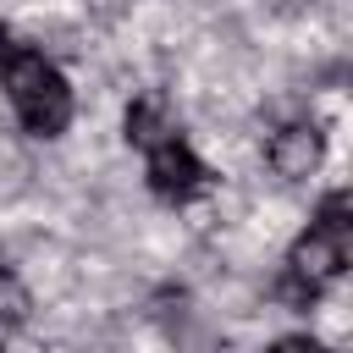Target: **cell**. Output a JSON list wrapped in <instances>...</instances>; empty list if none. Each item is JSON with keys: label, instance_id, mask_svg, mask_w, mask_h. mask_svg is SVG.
<instances>
[{"label": "cell", "instance_id": "obj_7", "mask_svg": "<svg viewBox=\"0 0 353 353\" xmlns=\"http://www.w3.org/2000/svg\"><path fill=\"white\" fill-rule=\"evenodd\" d=\"M270 353H331V347L314 336H281V342H270Z\"/></svg>", "mask_w": 353, "mask_h": 353}, {"label": "cell", "instance_id": "obj_4", "mask_svg": "<svg viewBox=\"0 0 353 353\" xmlns=\"http://www.w3.org/2000/svg\"><path fill=\"white\" fill-rule=\"evenodd\" d=\"M265 160L276 165V176H309L325 160V132L309 127V121H292L265 143Z\"/></svg>", "mask_w": 353, "mask_h": 353}, {"label": "cell", "instance_id": "obj_1", "mask_svg": "<svg viewBox=\"0 0 353 353\" xmlns=\"http://www.w3.org/2000/svg\"><path fill=\"white\" fill-rule=\"evenodd\" d=\"M6 88H11V110H17L22 132H33V138H61L66 132V121H72V88H66V77L44 55L17 50L11 66H6Z\"/></svg>", "mask_w": 353, "mask_h": 353}, {"label": "cell", "instance_id": "obj_3", "mask_svg": "<svg viewBox=\"0 0 353 353\" xmlns=\"http://www.w3.org/2000/svg\"><path fill=\"white\" fill-rule=\"evenodd\" d=\"M342 265H347V243L342 237H325V232H303L298 243H292V254H287V276L292 281H303V287H314V292H325L336 276H342Z\"/></svg>", "mask_w": 353, "mask_h": 353}, {"label": "cell", "instance_id": "obj_6", "mask_svg": "<svg viewBox=\"0 0 353 353\" xmlns=\"http://www.w3.org/2000/svg\"><path fill=\"white\" fill-rule=\"evenodd\" d=\"M314 232L347 243V232H353V199H347V188H336V193L320 199V210H314Z\"/></svg>", "mask_w": 353, "mask_h": 353}, {"label": "cell", "instance_id": "obj_2", "mask_svg": "<svg viewBox=\"0 0 353 353\" xmlns=\"http://www.w3.org/2000/svg\"><path fill=\"white\" fill-rule=\"evenodd\" d=\"M204 182H210L204 160H199L176 132L160 138V143L149 149V188H154V199H165V204H188V199L204 193Z\"/></svg>", "mask_w": 353, "mask_h": 353}, {"label": "cell", "instance_id": "obj_9", "mask_svg": "<svg viewBox=\"0 0 353 353\" xmlns=\"http://www.w3.org/2000/svg\"><path fill=\"white\" fill-rule=\"evenodd\" d=\"M0 353H6V325H0Z\"/></svg>", "mask_w": 353, "mask_h": 353}, {"label": "cell", "instance_id": "obj_5", "mask_svg": "<svg viewBox=\"0 0 353 353\" xmlns=\"http://www.w3.org/2000/svg\"><path fill=\"white\" fill-rule=\"evenodd\" d=\"M160 138H171L165 105H160V99H132V105H127V143H138V149H154Z\"/></svg>", "mask_w": 353, "mask_h": 353}, {"label": "cell", "instance_id": "obj_8", "mask_svg": "<svg viewBox=\"0 0 353 353\" xmlns=\"http://www.w3.org/2000/svg\"><path fill=\"white\" fill-rule=\"evenodd\" d=\"M11 55H17V44H11V28L0 22V77H6V66H11Z\"/></svg>", "mask_w": 353, "mask_h": 353}]
</instances>
